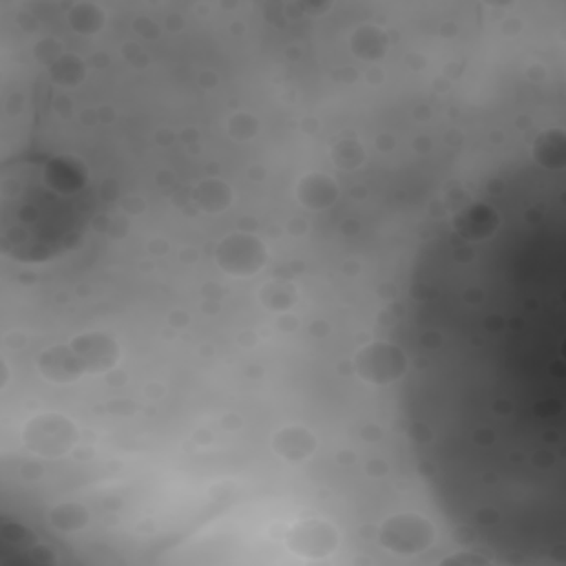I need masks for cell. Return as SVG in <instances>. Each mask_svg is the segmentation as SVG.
I'll return each instance as SVG.
<instances>
[{
	"label": "cell",
	"mask_w": 566,
	"mask_h": 566,
	"mask_svg": "<svg viewBox=\"0 0 566 566\" xmlns=\"http://www.w3.org/2000/svg\"><path fill=\"white\" fill-rule=\"evenodd\" d=\"M80 184L40 161H15L0 179V245L22 263H44L71 250L88 221Z\"/></svg>",
	"instance_id": "cell-1"
},
{
	"label": "cell",
	"mask_w": 566,
	"mask_h": 566,
	"mask_svg": "<svg viewBox=\"0 0 566 566\" xmlns=\"http://www.w3.org/2000/svg\"><path fill=\"white\" fill-rule=\"evenodd\" d=\"M117 349L104 336H86L77 338L71 347H57L49 354L53 358L51 365H42L44 374L55 380H66L84 374L86 369H102L111 365Z\"/></svg>",
	"instance_id": "cell-2"
}]
</instances>
